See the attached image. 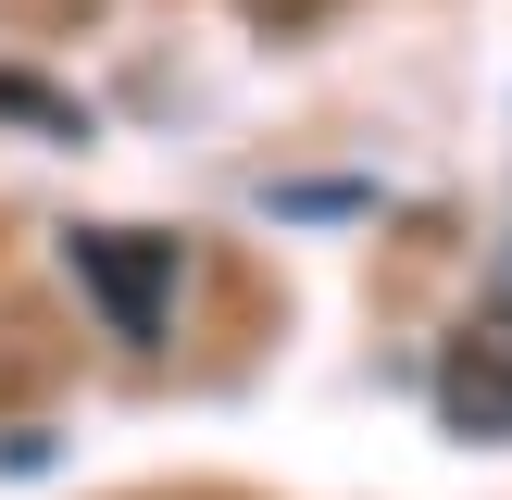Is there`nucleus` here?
<instances>
[{"label":"nucleus","mask_w":512,"mask_h":500,"mask_svg":"<svg viewBox=\"0 0 512 500\" xmlns=\"http://www.w3.org/2000/svg\"><path fill=\"white\" fill-rule=\"evenodd\" d=\"M75 288L100 300V325H113L125 350H150L175 325V238H138V225H75L63 238Z\"/></svg>","instance_id":"nucleus-1"},{"label":"nucleus","mask_w":512,"mask_h":500,"mask_svg":"<svg viewBox=\"0 0 512 500\" xmlns=\"http://www.w3.org/2000/svg\"><path fill=\"white\" fill-rule=\"evenodd\" d=\"M250 13H275V25H300V13H325V0H250Z\"/></svg>","instance_id":"nucleus-3"},{"label":"nucleus","mask_w":512,"mask_h":500,"mask_svg":"<svg viewBox=\"0 0 512 500\" xmlns=\"http://www.w3.org/2000/svg\"><path fill=\"white\" fill-rule=\"evenodd\" d=\"M438 413L463 425V438H512V300H488V313L438 350Z\"/></svg>","instance_id":"nucleus-2"}]
</instances>
